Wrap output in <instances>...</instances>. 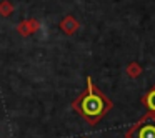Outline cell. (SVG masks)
Returning <instances> with one entry per match:
<instances>
[{
  "label": "cell",
  "mask_w": 155,
  "mask_h": 138,
  "mask_svg": "<svg viewBox=\"0 0 155 138\" xmlns=\"http://www.w3.org/2000/svg\"><path fill=\"white\" fill-rule=\"evenodd\" d=\"M128 138H155V118H145L137 123L132 131L127 135Z\"/></svg>",
  "instance_id": "obj_2"
},
{
  "label": "cell",
  "mask_w": 155,
  "mask_h": 138,
  "mask_svg": "<svg viewBox=\"0 0 155 138\" xmlns=\"http://www.w3.org/2000/svg\"><path fill=\"white\" fill-rule=\"evenodd\" d=\"M75 108L78 113L88 121V123L95 125L110 108V101L105 98L92 83V78L87 77V91L80 97V100L75 103Z\"/></svg>",
  "instance_id": "obj_1"
},
{
  "label": "cell",
  "mask_w": 155,
  "mask_h": 138,
  "mask_svg": "<svg viewBox=\"0 0 155 138\" xmlns=\"http://www.w3.org/2000/svg\"><path fill=\"white\" fill-rule=\"evenodd\" d=\"M145 105H147V108L150 111H155V88L153 90H150L147 95H145Z\"/></svg>",
  "instance_id": "obj_3"
}]
</instances>
